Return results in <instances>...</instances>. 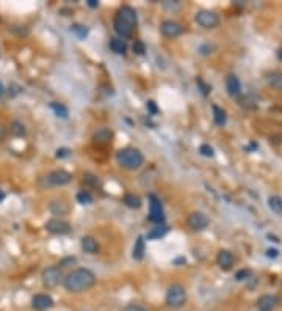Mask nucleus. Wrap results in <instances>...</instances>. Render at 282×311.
Segmentation results:
<instances>
[{
  "label": "nucleus",
  "mask_w": 282,
  "mask_h": 311,
  "mask_svg": "<svg viewBox=\"0 0 282 311\" xmlns=\"http://www.w3.org/2000/svg\"><path fill=\"white\" fill-rule=\"evenodd\" d=\"M49 107L53 110V113H55V115L58 117V118H67V115H69L67 107L63 106V104H60V102H50Z\"/></svg>",
  "instance_id": "26"
},
{
  "label": "nucleus",
  "mask_w": 282,
  "mask_h": 311,
  "mask_svg": "<svg viewBox=\"0 0 282 311\" xmlns=\"http://www.w3.org/2000/svg\"><path fill=\"white\" fill-rule=\"evenodd\" d=\"M259 311H260V309H259Z\"/></svg>",
  "instance_id": "43"
},
{
  "label": "nucleus",
  "mask_w": 282,
  "mask_h": 311,
  "mask_svg": "<svg viewBox=\"0 0 282 311\" xmlns=\"http://www.w3.org/2000/svg\"><path fill=\"white\" fill-rule=\"evenodd\" d=\"M268 206L274 212V214H282V198L277 195H273L268 198Z\"/></svg>",
  "instance_id": "25"
},
{
  "label": "nucleus",
  "mask_w": 282,
  "mask_h": 311,
  "mask_svg": "<svg viewBox=\"0 0 282 311\" xmlns=\"http://www.w3.org/2000/svg\"><path fill=\"white\" fill-rule=\"evenodd\" d=\"M46 230L50 233V234H56V236H63V234H69L70 233V225L66 222V220H63V219H50V220H47L46 222Z\"/></svg>",
  "instance_id": "10"
},
{
  "label": "nucleus",
  "mask_w": 282,
  "mask_h": 311,
  "mask_svg": "<svg viewBox=\"0 0 282 311\" xmlns=\"http://www.w3.org/2000/svg\"><path fill=\"white\" fill-rule=\"evenodd\" d=\"M277 250H274V248H270V250H266V256L268 258H277Z\"/></svg>",
  "instance_id": "37"
},
{
  "label": "nucleus",
  "mask_w": 282,
  "mask_h": 311,
  "mask_svg": "<svg viewBox=\"0 0 282 311\" xmlns=\"http://www.w3.org/2000/svg\"><path fill=\"white\" fill-rule=\"evenodd\" d=\"M116 162L124 170H138L145 164V156L136 148H122L116 152Z\"/></svg>",
  "instance_id": "3"
},
{
  "label": "nucleus",
  "mask_w": 282,
  "mask_h": 311,
  "mask_svg": "<svg viewBox=\"0 0 282 311\" xmlns=\"http://www.w3.org/2000/svg\"><path fill=\"white\" fill-rule=\"evenodd\" d=\"M197 83H199V87L202 88V94H208V91H210V87H208V85H205L201 79H197Z\"/></svg>",
  "instance_id": "36"
},
{
  "label": "nucleus",
  "mask_w": 282,
  "mask_h": 311,
  "mask_svg": "<svg viewBox=\"0 0 282 311\" xmlns=\"http://www.w3.org/2000/svg\"><path fill=\"white\" fill-rule=\"evenodd\" d=\"M166 233H168V226H165V225H157L155 228H152V230L148 233V239L157 240V239H162Z\"/></svg>",
  "instance_id": "24"
},
{
  "label": "nucleus",
  "mask_w": 282,
  "mask_h": 311,
  "mask_svg": "<svg viewBox=\"0 0 282 311\" xmlns=\"http://www.w3.org/2000/svg\"><path fill=\"white\" fill-rule=\"evenodd\" d=\"M280 286H282V285H280Z\"/></svg>",
  "instance_id": "42"
},
{
  "label": "nucleus",
  "mask_w": 282,
  "mask_h": 311,
  "mask_svg": "<svg viewBox=\"0 0 282 311\" xmlns=\"http://www.w3.org/2000/svg\"><path fill=\"white\" fill-rule=\"evenodd\" d=\"M122 311H149L148 308H145L143 305H138V303H129L122 308Z\"/></svg>",
  "instance_id": "32"
},
{
  "label": "nucleus",
  "mask_w": 282,
  "mask_h": 311,
  "mask_svg": "<svg viewBox=\"0 0 282 311\" xmlns=\"http://www.w3.org/2000/svg\"><path fill=\"white\" fill-rule=\"evenodd\" d=\"M122 203L127 206V208H130V209H139L141 206H143V201H141V198L135 193H127L124 195L122 198Z\"/></svg>",
  "instance_id": "21"
},
{
  "label": "nucleus",
  "mask_w": 282,
  "mask_h": 311,
  "mask_svg": "<svg viewBox=\"0 0 282 311\" xmlns=\"http://www.w3.org/2000/svg\"><path fill=\"white\" fill-rule=\"evenodd\" d=\"M77 201L80 204H91L93 203V195L88 190H82L77 193Z\"/></svg>",
  "instance_id": "27"
},
{
  "label": "nucleus",
  "mask_w": 282,
  "mask_h": 311,
  "mask_svg": "<svg viewBox=\"0 0 282 311\" xmlns=\"http://www.w3.org/2000/svg\"><path fill=\"white\" fill-rule=\"evenodd\" d=\"M149 222H152L155 225H163V222H165L163 206L154 193L149 195Z\"/></svg>",
  "instance_id": "7"
},
{
  "label": "nucleus",
  "mask_w": 282,
  "mask_h": 311,
  "mask_svg": "<svg viewBox=\"0 0 282 311\" xmlns=\"http://www.w3.org/2000/svg\"><path fill=\"white\" fill-rule=\"evenodd\" d=\"M10 132L14 135V137H25L27 135V127L22 121H18L14 120L11 124H10Z\"/></svg>",
  "instance_id": "22"
},
{
  "label": "nucleus",
  "mask_w": 282,
  "mask_h": 311,
  "mask_svg": "<svg viewBox=\"0 0 282 311\" xmlns=\"http://www.w3.org/2000/svg\"><path fill=\"white\" fill-rule=\"evenodd\" d=\"M277 305H279V297L273 294H265L259 297V300H257V308L260 311H271Z\"/></svg>",
  "instance_id": "13"
},
{
  "label": "nucleus",
  "mask_w": 282,
  "mask_h": 311,
  "mask_svg": "<svg viewBox=\"0 0 282 311\" xmlns=\"http://www.w3.org/2000/svg\"><path fill=\"white\" fill-rule=\"evenodd\" d=\"M248 277H251V271H249V269H242V271H238V272L235 274V280H238V281H243V280H246Z\"/></svg>",
  "instance_id": "33"
},
{
  "label": "nucleus",
  "mask_w": 282,
  "mask_h": 311,
  "mask_svg": "<svg viewBox=\"0 0 282 311\" xmlns=\"http://www.w3.org/2000/svg\"><path fill=\"white\" fill-rule=\"evenodd\" d=\"M226 90H228L229 96L238 97L240 94H242V82H240V79L237 76L229 74L228 77H226Z\"/></svg>",
  "instance_id": "14"
},
{
  "label": "nucleus",
  "mask_w": 282,
  "mask_h": 311,
  "mask_svg": "<svg viewBox=\"0 0 282 311\" xmlns=\"http://www.w3.org/2000/svg\"><path fill=\"white\" fill-rule=\"evenodd\" d=\"M69 154H70V151H69L67 148H61V149L56 151V158H58V159H61V158H67Z\"/></svg>",
  "instance_id": "35"
},
{
  "label": "nucleus",
  "mask_w": 282,
  "mask_h": 311,
  "mask_svg": "<svg viewBox=\"0 0 282 311\" xmlns=\"http://www.w3.org/2000/svg\"><path fill=\"white\" fill-rule=\"evenodd\" d=\"M165 302L169 308L177 309L182 308L183 305L187 303V289L185 286L179 285V283H174L168 288L166 295H165Z\"/></svg>",
  "instance_id": "4"
},
{
  "label": "nucleus",
  "mask_w": 282,
  "mask_h": 311,
  "mask_svg": "<svg viewBox=\"0 0 282 311\" xmlns=\"http://www.w3.org/2000/svg\"><path fill=\"white\" fill-rule=\"evenodd\" d=\"M53 306V299L49 294H35L32 297V308L36 311H46Z\"/></svg>",
  "instance_id": "12"
},
{
  "label": "nucleus",
  "mask_w": 282,
  "mask_h": 311,
  "mask_svg": "<svg viewBox=\"0 0 282 311\" xmlns=\"http://www.w3.org/2000/svg\"><path fill=\"white\" fill-rule=\"evenodd\" d=\"M10 30H11V33H14L16 36H27L28 35V28L25 25H13Z\"/></svg>",
  "instance_id": "29"
},
{
  "label": "nucleus",
  "mask_w": 282,
  "mask_h": 311,
  "mask_svg": "<svg viewBox=\"0 0 282 311\" xmlns=\"http://www.w3.org/2000/svg\"><path fill=\"white\" fill-rule=\"evenodd\" d=\"M70 30H73L80 39H85L88 36V28L85 27V25H82V24H74L73 25V28H70Z\"/></svg>",
  "instance_id": "28"
},
{
  "label": "nucleus",
  "mask_w": 282,
  "mask_h": 311,
  "mask_svg": "<svg viewBox=\"0 0 282 311\" xmlns=\"http://www.w3.org/2000/svg\"><path fill=\"white\" fill-rule=\"evenodd\" d=\"M133 52L136 54V55H145V52H146V46H145V42L143 41H135L133 42Z\"/></svg>",
  "instance_id": "30"
},
{
  "label": "nucleus",
  "mask_w": 282,
  "mask_h": 311,
  "mask_svg": "<svg viewBox=\"0 0 282 311\" xmlns=\"http://www.w3.org/2000/svg\"><path fill=\"white\" fill-rule=\"evenodd\" d=\"M96 285V275L90 271V269H76L70 274H67L63 278V286L67 292L79 294L91 289Z\"/></svg>",
  "instance_id": "1"
},
{
  "label": "nucleus",
  "mask_w": 282,
  "mask_h": 311,
  "mask_svg": "<svg viewBox=\"0 0 282 311\" xmlns=\"http://www.w3.org/2000/svg\"><path fill=\"white\" fill-rule=\"evenodd\" d=\"M160 32L166 38H177L183 33V27L176 21H165L160 25Z\"/></svg>",
  "instance_id": "11"
},
{
  "label": "nucleus",
  "mask_w": 282,
  "mask_h": 311,
  "mask_svg": "<svg viewBox=\"0 0 282 311\" xmlns=\"http://www.w3.org/2000/svg\"><path fill=\"white\" fill-rule=\"evenodd\" d=\"M136 24H138L136 11L129 5L121 7L115 14V19H113V28H115V32L119 35L121 39L130 38L135 32Z\"/></svg>",
  "instance_id": "2"
},
{
  "label": "nucleus",
  "mask_w": 282,
  "mask_h": 311,
  "mask_svg": "<svg viewBox=\"0 0 282 311\" xmlns=\"http://www.w3.org/2000/svg\"><path fill=\"white\" fill-rule=\"evenodd\" d=\"M80 247H82V250L85 251V253H88V254H96L97 251H99V242L97 240L93 237V236H85V237H82V240H80Z\"/></svg>",
  "instance_id": "17"
},
{
  "label": "nucleus",
  "mask_w": 282,
  "mask_h": 311,
  "mask_svg": "<svg viewBox=\"0 0 282 311\" xmlns=\"http://www.w3.org/2000/svg\"><path fill=\"white\" fill-rule=\"evenodd\" d=\"M47 184L49 186H53V187H61V186H66V184H69L70 181H73V175H70L69 172H66V170H53V172H50L46 178Z\"/></svg>",
  "instance_id": "9"
},
{
  "label": "nucleus",
  "mask_w": 282,
  "mask_h": 311,
  "mask_svg": "<svg viewBox=\"0 0 282 311\" xmlns=\"http://www.w3.org/2000/svg\"><path fill=\"white\" fill-rule=\"evenodd\" d=\"M212 110H214V120L217 126H224L226 121H228V115H226V110H223L218 106H212Z\"/></svg>",
  "instance_id": "23"
},
{
  "label": "nucleus",
  "mask_w": 282,
  "mask_h": 311,
  "mask_svg": "<svg viewBox=\"0 0 282 311\" xmlns=\"http://www.w3.org/2000/svg\"><path fill=\"white\" fill-rule=\"evenodd\" d=\"M49 211L52 212L53 216H66L69 212V208L61 200H52L50 204H49Z\"/></svg>",
  "instance_id": "19"
},
{
  "label": "nucleus",
  "mask_w": 282,
  "mask_h": 311,
  "mask_svg": "<svg viewBox=\"0 0 282 311\" xmlns=\"http://www.w3.org/2000/svg\"><path fill=\"white\" fill-rule=\"evenodd\" d=\"M217 263L223 271H231L234 263H235V258L229 250H220L218 256H217Z\"/></svg>",
  "instance_id": "15"
},
{
  "label": "nucleus",
  "mask_w": 282,
  "mask_h": 311,
  "mask_svg": "<svg viewBox=\"0 0 282 311\" xmlns=\"http://www.w3.org/2000/svg\"><path fill=\"white\" fill-rule=\"evenodd\" d=\"M194 21L197 22V25H201L202 28H207V30L220 25V16L215 11H210V10L197 11L194 16Z\"/></svg>",
  "instance_id": "6"
},
{
  "label": "nucleus",
  "mask_w": 282,
  "mask_h": 311,
  "mask_svg": "<svg viewBox=\"0 0 282 311\" xmlns=\"http://www.w3.org/2000/svg\"><path fill=\"white\" fill-rule=\"evenodd\" d=\"M113 131L108 127H99V129L93 134V140L99 145H110L113 140Z\"/></svg>",
  "instance_id": "16"
},
{
  "label": "nucleus",
  "mask_w": 282,
  "mask_h": 311,
  "mask_svg": "<svg viewBox=\"0 0 282 311\" xmlns=\"http://www.w3.org/2000/svg\"><path fill=\"white\" fill-rule=\"evenodd\" d=\"M208 223H210L208 217L204 214V212H201V211L190 212L188 217H187V225H188V228L193 230V231H202V230H205L207 226H208Z\"/></svg>",
  "instance_id": "8"
},
{
  "label": "nucleus",
  "mask_w": 282,
  "mask_h": 311,
  "mask_svg": "<svg viewBox=\"0 0 282 311\" xmlns=\"http://www.w3.org/2000/svg\"><path fill=\"white\" fill-rule=\"evenodd\" d=\"M277 59H279V62H282V47L277 50Z\"/></svg>",
  "instance_id": "41"
},
{
  "label": "nucleus",
  "mask_w": 282,
  "mask_h": 311,
  "mask_svg": "<svg viewBox=\"0 0 282 311\" xmlns=\"http://www.w3.org/2000/svg\"><path fill=\"white\" fill-rule=\"evenodd\" d=\"M4 94H5V88H4V83H2V80H0V99L4 97Z\"/></svg>",
  "instance_id": "39"
},
{
  "label": "nucleus",
  "mask_w": 282,
  "mask_h": 311,
  "mask_svg": "<svg viewBox=\"0 0 282 311\" xmlns=\"http://www.w3.org/2000/svg\"><path fill=\"white\" fill-rule=\"evenodd\" d=\"M108 46H110L111 52H115V54H118V55H124V54L127 52V44H125V41L121 39L119 36L110 38Z\"/></svg>",
  "instance_id": "18"
},
{
  "label": "nucleus",
  "mask_w": 282,
  "mask_h": 311,
  "mask_svg": "<svg viewBox=\"0 0 282 311\" xmlns=\"http://www.w3.org/2000/svg\"><path fill=\"white\" fill-rule=\"evenodd\" d=\"M132 258L135 261H141L145 258V237L139 236L136 239V242L133 245V251H132Z\"/></svg>",
  "instance_id": "20"
},
{
  "label": "nucleus",
  "mask_w": 282,
  "mask_h": 311,
  "mask_svg": "<svg viewBox=\"0 0 282 311\" xmlns=\"http://www.w3.org/2000/svg\"><path fill=\"white\" fill-rule=\"evenodd\" d=\"M83 182L91 184V186H97V184H99V179H97L94 175H85V176H83Z\"/></svg>",
  "instance_id": "34"
},
{
  "label": "nucleus",
  "mask_w": 282,
  "mask_h": 311,
  "mask_svg": "<svg viewBox=\"0 0 282 311\" xmlns=\"http://www.w3.org/2000/svg\"><path fill=\"white\" fill-rule=\"evenodd\" d=\"M148 109L151 110V113H157V112H159V109H157V106H155L154 101H149V102H148Z\"/></svg>",
  "instance_id": "38"
},
{
  "label": "nucleus",
  "mask_w": 282,
  "mask_h": 311,
  "mask_svg": "<svg viewBox=\"0 0 282 311\" xmlns=\"http://www.w3.org/2000/svg\"><path fill=\"white\" fill-rule=\"evenodd\" d=\"M88 5H90L91 8H96V7H97L99 4L96 2V0H88Z\"/></svg>",
  "instance_id": "40"
},
{
  "label": "nucleus",
  "mask_w": 282,
  "mask_h": 311,
  "mask_svg": "<svg viewBox=\"0 0 282 311\" xmlns=\"http://www.w3.org/2000/svg\"><path fill=\"white\" fill-rule=\"evenodd\" d=\"M41 281L44 288L53 289L63 281V269L60 266H49L41 274Z\"/></svg>",
  "instance_id": "5"
},
{
  "label": "nucleus",
  "mask_w": 282,
  "mask_h": 311,
  "mask_svg": "<svg viewBox=\"0 0 282 311\" xmlns=\"http://www.w3.org/2000/svg\"><path fill=\"white\" fill-rule=\"evenodd\" d=\"M199 152L204 156V158H214V148H212L210 145H201L199 146Z\"/></svg>",
  "instance_id": "31"
}]
</instances>
